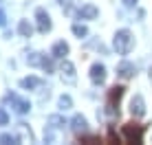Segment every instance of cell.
<instances>
[{"instance_id": "d4e9b609", "label": "cell", "mask_w": 152, "mask_h": 145, "mask_svg": "<svg viewBox=\"0 0 152 145\" xmlns=\"http://www.w3.org/2000/svg\"><path fill=\"white\" fill-rule=\"evenodd\" d=\"M121 2L126 4V7H132V4H134V2H137V0H121Z\"/></svg>"}, {"instance_id": "8992f818", "label": "cell", "mask_w": 152, "mask_h": 145, "mask_svg": "<svg viewBox=\"0 0 152 145\" xmlns=\"http://www.w3.org/2000/svg\"><path fill=\"white\" fill-rule=\"evenodd\" d=\"M35 20H38V31L40 33H49L51 29H53V24H51V15L46 13V9H35Z\"/></svg>"}, {"instance_id": "5bb4252c", "label": "cell", "mask_w": 152, "mask_h": 145, "mask_svg": "<svg viewBox=\"0 0 152 145\" xmlns=\"http://www.w3.org/2000/svg\"><path fill=\"white\" fill-rule=\"evenodd\" d=\"M86 125H88V123H86V119H84L82 115H75V117H73V121H71V128L75 132H84V130H86Z\"/></svg>"}, {"instance_id": "6da1fadb", "label": "cell", "mask_w": 152, "mask_h": 145, "mask_svg": "<svg viewBox=\"0 0 152 145\" xmlns=\"http://www.w3.org/2000/svg\"><path fill=\"white\" fill-rule=\"evenodd\" d=\"M113 46H115V51H117L119 55H128L130 51H132V46H134L132 33H130L128 29L117 31V33H115V38H113Z\"/></svg>"}, {"instance_id": "ba28073f", "label": "cell", "mask_w": 152, "mask_h": 145, "mask_svg": "<svg viewBox=\"0 0 152 145\" xmlns=\"http://www.w3.org/2000/svg\"><path fill=\"white\" fill-rule=\"evenodd\" d=\"M130 112H132L134 119H139V117L145 115V101H143V97H141V95H134L132 97V101H130Z\"/></svg>"}, {"instance_id": "8fae6325", "label": "cell", "mask_w": 152, "mask_h": 145, "mask_svg": "<svg viewBox=\"0 0 152 145\" xmlns=\"http://www.w3.org/2000/svg\"><path fill=\"white\" fill-rule=\"evenodd\" d=\"M97 15H99V9L95 4H84V7L77 9V18L80 20H95Z\"/></svg>"}, {"instance_id": "484cf974", "label": "cell", "mask_w": 152, "mask_h": 145, "mask_svg": "<svg viewBox=\"0 0 152 145\" xmlns=\"http://www.w3.org/2000/svg\"><path fill=\"white\" fill-rule=\"evenodd\" d=\"M57 2H60V4H66V7H69V2H71V0H57Z\"/></svg>"}, {"instance_id": "ffe728a7", "label": "cell", "mask_w": 152, "mask_h": 145, "mask_svg": "<svg viewBox=\"0 0 152 145\" xmlns=\"http://www.w3.org/2000/svg\"><path fill=\"white\" fill-rule=\"evenodd\" d=\"M0 143H2V145L18 143V136H13V134H2V136H0Z\"/></svg>"}, {"instance_id": "9c48e42d", "label": "cell", "mask_w": 152, "mask_h": 145, "mask_svg": "<svg viewBox=\"0 0 152 145\" xmlns=\"http://www.w3.org/2000/svg\"><path fill=\"white\" fill-rule=\"evenodd\" d=\"M91 81L93 84H104L106 81V66L104 64H93L91 66Z\"/></svg>"}, {"instance_id": "3957f363", "label": "cell", "mask_w": 152, "mask_h": 145, "mask_svg": "<svg viewBox=\"0 0 152 145\" xmlns=\"http://www.w3.org/2000/svg\"><path fill=\"white\" fill-rule=\"evenodd\" d=\"M143 132H145V125H139V123H126L124 130H121V136H124L126 143L141 145V143H143Z\"/></svg>"}, {"instance_id": "2e32d148", "label": "cell", "mask_w": 152, "mask_h": 145, "mask_svg": "<svg viewBox=\"0 0 152 145\" xmlns=\"http://www.w3.org/2000/svg\"><path fill=\"white\" fill-rule=\"evenodd\" d=\"M18 33L22 35V38H31V33H33V27H31L27 20H20V24H18Z\"/></svg>"}, {"instance_id": "d6986e66", "label": "cell", "mask_w": 152, "mask_h": 145, "mask_svg": "<svg viewBox=\"0 0 152 145\" xmlns=\"http://www.w3.org/2000/svg\"><path fill=\"white\" fill-rule=\"evenodd\" d=\"M71 29H73V33H75L77 38H86V35H88V29L84 27V24H73Z\"/></svg>"}, {"instance_id": "603a6c76", "label": "cell", "mask_w": 152, "mask_h": 145, "mask_svg": "<svg viewBox=\"0 0 152 145\" xmlns=\"http://www.w3.org/2000/svg\"><path fill=\"white\" fill-rule=\"evenodd\" d=\"M7 123H9V115L4 108H0V125H7Z\"/></svg>"}, {"instance_id": "7a4b0ae2", "label": "cell", "mask_w": 152, "mask_h": 145, "mask_svg": "<svg viewBox=\"0 0 152 145\" xmlns=\"http://www.w3.org/2000/svg\"><path fill=\"white\" fill-rule=\"evenodd\" d=\"M126 88L124 86H113L106 95V115L108 117H119V101H121Z\"/></svg>"}, {"instance_id": "44dd1931", "label": "cell", "mask_w": 152, "mask_h": 145, "mask_svg": "<svg viewBox=\"0 0 152 145\" xmlns=\"http://www.w3.org/2000/svg\"><path fill=\"white\" fill-rule=\"evenodd\" d=\"M80 143L95 145V143H102V138H99V136H86V134H84V136H80Z\"/></svg>"}, {"instance_id": "e0dca14e", "label": "cell", "mask_w": 152, "mask_h": 145, "mask_svg": "<svg viewBox=\"0 0 152 145\" xmlns=\"http://www.w3.org/2000/svg\"><path fill=\"white\" fill-rule=\"evenodd\" d=\"M46 123H49L51 128H64V125H66V121H64L60 115H51L49 119H46Z\"/></svg>"}, {"instance_id": "ac0fdd59", "label": "cell", "mask_w": 152, "mask_h": 145, "mask_svg": "<svg viewBox=\"0 0 152 145\" xmlns=\"http://www.w3.org/2000/svg\"><path fill=\"white\" fill-rule=\"evenodd\" d=\"M57 106H60L62 110H69V108H73V99L69 95H62L60 99H57Z\"/></svg>"}, {"instance_id": "7c38bea8", "label": "cell", "mask_w": 152, "mask_h": 145, "mask_svg": "<svg viewBox=\"0 0 152 145\" xmlns=\"http://www.w3.org/2000/svg\"><path fill=\"white\" fill-rule=\"evenodd\" d=\"M51 55H53V57H64V55H69V44H66L64 40L55 42L53 49H51Z\"/></svg>"}, {"instance_id": "52a82bcc", "label": "cell", "mask_w": 152, "mask_h": 145, "mask_svg": "<svg viewBox=\"0 0 152 145\" xmlns=\"http://www.w3.org/2000/svg\"><path fill=\"white\" fill-rule=\"evenodd\" d=\"M60 72H62V79H64L66 84H75V81H77V75H75V66H73V62L64 59V57H62Z\"/></svg>"}, {"instance_id": "5b68a950", "label": "cell", "mask_w": 152, "mask_h": 145, "mask_svg": "<svg viewBox=\"0 0 152 145\" xmlns=\"http://www.w3.org/2000/svg\"><path fill=\"white\" fill-rule=\"evenodd\" d=\"M4 101L11 103V108L18 112V115H27V112L31 110V103L27 99H20L18 95H7V97H4Z\"/></svg>"}, {"instance_id": "9a60e30c", "label": "cell", "mask_w": 152, "mask_h": 145, "mask_svg": "<svg viewBox=\"0 0 152 145\" xmlns=\"http://www.w3.org/2000/svg\"><path fill=\"white\" fill-rule=\"evenodd\" d=\"M18 134H20V138L22 141H33V134H31V130H29V125L27 123H18Z\"/></svg>"}, {"instance_id": "cb8c5ba5", "label": "cell", "mask_w": 152, "mask_h": 145, "mask_svg": "<svg viewBox=\"0 0 152 145\" xmlns=\"http://www.w3.org/2000/svg\"><path fill=\"white\" fill-rule=\"evenodd\" d=\"M4 22H7V15H4V11L0 9V27H4Z\"/></svg>"}, {"instance_id": "7402d4cb", "label": "cell", "mask_w": 152, "mask_h": 145, "mask_svg": "<svg viewBox=\"0 0 152 145\" xmlns=\"http://www.w3.org/2000/svg\"><path fill=\"white\" fill-rule=\"evenodd\" d=\"M108 143H121V138L117 136V132H115V128H113V125L108 128Z\"/></svg>"}, {"instance_id": "277c9868", "label": "cell", "mask_w": 152, "mask_h": 145, "mask_svg": "<svg viewBox=\"0 0 152 145\" xmlns=\"http://www.w3.org/2000/svg\"><path fill=\"white\" fill-rule=\"evenodd\" d=\"M27 62H29V66H40L42 70H46V75L53 72V59L46 57V55H42V53H29Z\"/></svg>"}, {"instance_id": "4fadbf2b", "label": "cell", "mask_w": 152, "mask_h": 145, "mask_svg": "<svg viewBox=\"0 0 152 145\" xmlns=\"http://www.w3.org/2000/svg\"><path fill=\"white\" fill-rule=\"evenodd\" d=\"M38 86H40V79H38V77H33V75L20 79V88H24V90H35Z\"/></svg>"}, {"instance_id": "30bf717a", "label": "cell", "mask_w": 152, "mask_h": 145, "mask_svg": "<svg viewBox=\"0 0 152 145\" xmlns=\"http://www.w3.org/2000/svg\"><path fill=\"white\" fill-rule=\"evenodd\" d=\"M134 75H137V68H134V64H130V62H121V64L117 66V77H121V79H132Z\"/></svg>"}]
</instances>
